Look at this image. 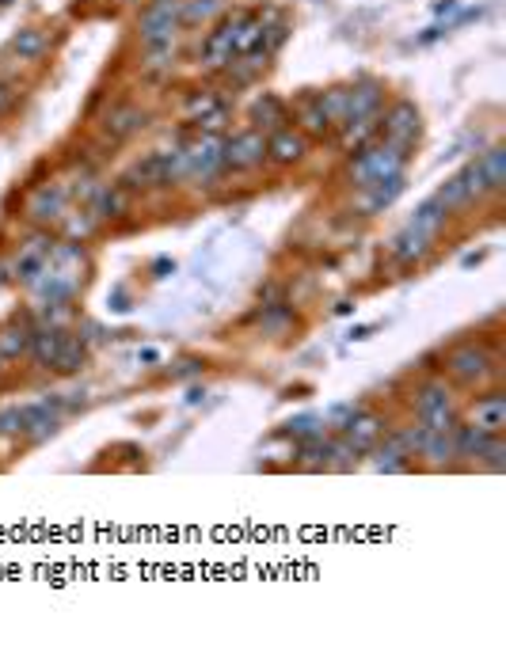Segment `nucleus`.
I'll list each match as a JSON object with an SVG mask.
<instances>
[{
	"instance_id": "21",
	"label": "nucleus",
	"mask_w": 506,
	"mask_h": 665,
	"mask_svg": "<svg viewBox=\"0 0 506 665\" xmlns=\"http://www.w3.org/2000/svg\"><path fill=\"white\" fill-rule=\"evenodd\" d=\"M385 103V84L381 80H358L351 88V103H347V122L351 118H366V115H377Z\"/></svg>"
},
{
	"instance_id": "14",
	"label": "nucleus",
	"mask_w": 506,
	"mask_h": 665,
	"mask_svg": "<svg viewBox=\"0 0 506 665\" xmlns=\"http://www.w3.org/2000/svg\"><path fill=\"white\" fill-rule=\"evenodd\" d=\"M305 153H309V137H305L301 129L282 126L267 137V160L278 164V168H294V164L305 160Z\"/></svg>"
},
{
	"instance_id": "37",
	"label": "nucleus",
	"mask_w": 506,
	"mask_h": 665,
	"mask_svg": "<svg viewBox=\"0 0 506 665\" xmlns=\"http://www.w3.org/2000/svg\"><path fill=\"white\" fill-rule=\"evenodd\" d=\"M263 46V20L259 15H244V23H240V31H237V42H232V53H251V50H259Z\"/></svg>"
},
{
	"instance_id": "11",
	"label": "nucleus",
	"mask_w": 506,
	"mask_h": 665,
	"mask_svg": "<svg viewBox=\"0 0 506 665\" xmlns=\"http://www.w3.org/2000/svg\"><path fill=\"white\" fill-rule=\"evenodd\" d=\"M385 434H389V422L377 415V411H366V407H361V411L347 422V430H342L339 437L347 441V445H351L358 456H366V453H373V445H381Z\"/></svg>"
},
{
	"instance_id": "30",
	"label": "nucleus",
	"mask_w": 506,
	"mask_h": 665,
	"mask_svg": "<svg viewBox=\"0 0 506 665\" xmlns=\"http://www.w3.org/2000/svg\"><path fill=\"white\" fill-rule=\"evenodd\" d=\"M492 437H495V434H483L480 426H473V422H464V418H461L457 426H454V449H457V456H461V460H476Z\"/></svg>"
},
{
	"instance_id": "42",
	"label": "nucleus",
	"mask_w": 506,
	"mask_h": 665,
	"mask_svg": "<svg viewBox=\"0 0 506 665\" xmlns=\"http://www.w3.org/2000/svg\"><path fill=\"white\" fill-rule=\"evenodd\" d=\"M282 434L305 441V437H313V434H323V418H316V415H301V418H294V422H286V430H282Z\"/></svg>"
},
{
	"instance_id": "24",
	"label": "nucleus",
	"mask_w": 506,
	"mask_h": 665,
	"mask_svg": "<svg viewBox=\"0 0 506 665\" xmlns=\"http://www.w3.org/2000/svg\"><path fill=\"white\" fill-rule=\"evenodd\" d=\"M256 323H259L263 335H270V339H286L289 331L297 327V316H294V308H289L286 301H282V304H259Z\"/></svg>"
},
{
	"instance_id": "7",
	"label": "nucleus",
	"mask_w": 506,
	"mask_h": 665,
	"mask_svg": "<svg viewBox=\"0 0 506 665\" xmlns=\"http://www.w3.org/2000/svg\"><path fill=\"white\" fill-rule=\"evenodd\" d=\"M381 134H385V141L400 145V149H411V145L419 141V134H423L419 107H415L411 99H396L389 107V115H381Z\"/></svg>"
},
{
	"instance_id": "18",
	"label": "nucleus",
	"mask_w": 506,
	"mask_h": 665,
	"mask_svg": "<svg viewBox=\"0 0 506 665\" xmlns=\"http://www.w3.org/2000/svg\"><path fill=\"white\" fill-rule=\"evenodd\" d=\"M415 456H423L430 468H449L457 460V449H454V430H423V441Z\"/></svg>"
},
{
	"instance_id": "45",
	"label": "nucleus",
	"mask_w": 506,
	"mask_h": 665,
	"mask_svg": "<svg viewBox=\"0 0 506 665\" xmlns=\"http://www.w3.org/2000/svg\"><path fill=\"white\" fill-rule=\"evenodd\" d=\"M461 179H464L468 194H473V201H476V198H487V183H483V172H480V164H476V160H473V164H464Z\"/></svg>"
},
{
	"instance_id": "40",
	"label": "nucleus",
	"mask_w": 506,
	"mask_h": 665,
	"mask_svg": "<svg viewBox=\"0 0 506 665\" xmlns=\"http://www.w3.org/2000/svg\"><path fill=\"white\" fill-rule=\"evenodd\" d=\"M225 8V0H183V23H206Z\"/></svg>"
},
{
	"instance_id": "2",
	"label": "nucleus",
	"mask_w": 506,
	"mask_h": 665,
	"mask_svg": "<svg viewBox=\"0 0 506 665\" xmlns=\"http://www.w3.org/2000/svg\"><path fill=\"white\" fill-rule=\"evenodd\" d=\"M411 407H415V418H419L426 430H454L461 422V411H457L454 392H449L445 380L419 384L415 396H411Z\"/></svg>"
},
{
	"instance_id": "46",
	"label": "nucleus",
	"mask_w": 506,
	"mask_h": 665,
	"mask_svg": "<svg viewBox=\"0 0 506 665\" xmlns=\"http://www.w3.org/2000/svg\"><path fill=\"white\" fill-rule=\"evenodd\" d=\"M202 365H206L202 358H179L175 365L164 369V373H168L172 380H187V377H198V373H202Z\"/></svg>"
},
{
	"instance_id": "4",
	"label": "nucleus",
	"mask_w": 506,
	"mask_h": 665,
	"mask_svg": "<svg viewBox=\"0 0 506 665\" xmlns=\"http://www.w3.org/2000/svg\"><path fill=\"white\" fill-rule=\"evenodd\" d=\"M221 149H225V141L217 137V134H198V137H191L187 145H179V160H183V179L202 183V179H213L217 172H225Z\"/></svg>"
},
{
	"instance_id": "36",
	"label": "nucleus",
	"mask_w": 506,
	"mask_h": 665,
	"mask_svg": "<svg viewBox=\"0 0 506 665\" xmlns=\"http://www.w3.org/2000/svg\"><path fill=\"white\" fill-rule=\"evenodd\" d=\"M445 217H449V213H445V210L438 206V201H434V198H426V201H423V206H419V210H415V217H411V225H415V229H423L426 236H434V239H438V232L445 229Z\"/></svg>"
},
{
	"instance_id": "32",
	"label": "nucleus",
	"mask_w": 506,
	"mask_h": 665,
	"mask_svg": "<svg viewBox=\"0 0 506 665\" xmlns=\"http://www.w3.org/2000/svg\"><path fill=\"white\" fill-rule=\"evenodd\" d=\"M130 213V191L126 187H103L96 198V217L99 220H118Z\"/></svg>"
},
{
	"instance_id": "52",
	"label": "nucleus",
	"mask_w": 506,
	"mask_h": 665,
	"mask_svg": "<svg viewBox=\"0 0 506 665\" xmlns=\"http://www.w3.org/2000/svg\"><path fill=\"white\" fill-rule=\"evenodd\" d=\"M351 339H370V327H351Z\"/></svg>"
},
{
	"instance_id": "9",
	"label": "nucleus",
	"mask_w": 506,
	"mask_h": 665,
	"mask_svg": "<svg viewBox=\"0 0 506 665\" xmlns=\"http://www.w3.org/2000/svg\"><path fill=\"white\" fill-rule=\"evenodd\" d=\"M225 168L232 172H251L259 168V164L267 160V134H259V129H244V134H232L225 141Z\"/></svg>"
},
{
	"instance_id": "57",
	"label": "nucleus",
	"mask_w": 506,
	"mask_h": 665,
	"mask_svg": "<svg viewBox=\"0 0 506 665\" xmlns=\"http://www.w3.org/2000/svg\"><path fill=\"white\" fill-rule=\"evenodd\" d=\"M92 5H96V0H92Z\"/></svg>"
},
{
	"instance_id": "23",
	"label": "nucleus",
	"mask_w": 506,
	"mask_h": 665,
	"mask_svg": "<svg viewBox=\"0 0 506 665\" xmlns=\"http://www.w3.org/2000/svg\"><path fill=\"white\" fill-rule=\"evenodd\" d=\"M381 115H385V110H377V115H366V118H351V122H342V126H339V141H342V149L354 153V149H361V145H370L377 134H381Z\"/></svg>"
},
{
	"instance_id": "20",
	"label": "nucleus",
	"mask_w": 506,
	"mask_h": 665,
	"mask_svg": "<svg viewBox=\"0 0 506 665\" xmlns=\"http://www.w3.org/2000/svg\"><path fill=\"white\" fill-rule=\"evenodd\" d=\"M61 342H65V331H61V327H50V323H46V327H34V331H31L27 354L34 358V365H39V369H53Z\"/></svg>"
},
{
	"instance_id": "53",
	"label": "nucleus",
	"mask_w": 506,
	"mask_h": 665,
	"mask_svg": "<svg viewBox=\"0 0 506 665\" xmlns=\"http://www.w3.org/2000/svg\"><path fill=\"white\" fill-rule=\"evenodd\" d=\"M202 396H206V388H191V396H187V403H198V399H202Z\"/></svg>"
},
{
	"instance_id": "27",
	"label": "nucleus",
	"mask_w": 506,
	"mask_h": 665,
	"mask_svg": "<svg viewBox=\"0 0 506 665\" xmlns=\"http://www.w3.org/2000/svg\"><path fill=\"white\" fill-rule=\"evenodd\" d=\"M373 468H377V472H385V475L411 472V453H408L396 437H389V434H385V445H373Z\"/></svg>"
},
{
	"instance_id": "38",
	"label": "nucleus",
	"mask_w": 506,
	"mask_h": 665,
	"mask_svg": "<svg viewBox=\"0 0 506 665\" xmlns=\"http://www.w3.org/2000/svg\"><path fill=\"white\" fill-rule=\"evenodd\" d=\"M172 65H175V42H172V46H149V50H145L141 72H149V77H160V72H168Z\"/></svg>"
},
{
	"instance_id": "33",
	"label": "nucleus",
	"mask_w": 506,
	"mask_h": 665,
	"mask_svg": "<svg viewBox=\"0 0 506 665\" xmlns=\"http://www.w3.org/2000/svg\"><path fill=\"white\" fill-rule=\"evenodd\" d=\"M58 225H61V232L72 239V244H84V239L96 232L99 217H96V210H77V213H72V210H65V217L58 220Z\"/></svg>"
},
{
	"instance_id": "3",
	"label": "nucleus",
	"mask_w": 506,
	"mask_h": 665,
	"mask_svg": "<svg viewBox=\"0 0 506 665\" xmlns=\"http://www.w3.org/2000/svg\"><path fill=\"white\" fill-rule=\"evenodd\" d=\"M183 27V0H149L137 15V39L141 46H172Z\"/></svg>"
},
{
	"instance_id": "29",
	"label": "nucleus",
	"mask_w": 506,
	"mask_h": 665,
	"mask_svg": "<svg viewBox=\"0 0 506 665\" xmlns=\"http://www.w3.org/2000/svg\"><path fill=\"white\" fill-rule=\"evenodd\" d=\"M480 172H483V183H487V194H499L506 187V149L502 145H492L487 153L476 156Z\"/></svg>"
},
{
	"instance_id": "51",
	"label": "nucleus",
	"mask_w": 506,
	"mask_h": 665,
	"mask_svg": "<svg viewBox=\"0 0 506 665\" xmlns=\"http://www.w3.org/2000/svg\"><path fill=\"white\" fill-rule=\"evenodd\" d=\"M153 270H156V278H168V270L175 274V263H172V258H156Z\"/></svg>"
},
{
	"instance_id": "15",
	"label": "nucleus",
	"mask_w": 506,
	"mask_h": 665,
	"mask_svg": "<svg viewBox=\"0 0 506 665\" xmlns=\"http://www.w3.org/2000/svg\"><path fill=\"white\" fill-rule=\"evenodd\" d=\"M404 187H408L404 175H389V179H377V183H370V187H361V191H358V210H361V217L385 213L392 201L404 194Z\"/></svg>"
},
{
	"instance_id": "34",
	"label": "nucleus",
	"mask_w": 506,
	"mask_h": 665,
	"mask_svg": "<svg viewBox=\"0 0 506 665\" xmlns=\"http://www.w3.org/2000/svg\"><path fill=\"white\" fill-rule=\"evenodd\" d=\"M434 201H438V206H442L445 213H454V210H461V206H468V201H473V194H468L461 172H457L454 179H445V183H442L438 194H434Z\"/></svg>"
},
{
	"instance_id": "31",
	"label": "nucleus",
	"mask_w": 506,
	"mask_h": 665,
	"mask_svg": "<svg viewBox=\"0 0 506 665\" xmlns=\"http://www.w3.org/2000/svg\"><path fill=\"white\" fill-rule=\"evenodd\" d=\"M84 361H88V346H84L80 339H69V335H65V342H61V350H58V361H53L50 373L77 377L80 369H84Z\"/></svg>"
},
{
	"instance_id": "10",
	"label": "nucleus",
	"mask_w": 506,
	"mask_h": 665,
	"mask_svg": "<svg viewBox=\"0 0 506 665\" xmlns=\"http://www.w3.org/2000/svg\"><path fill=\"white\" fill-rule=\"evenodd\" d=\"M244 15L248 12H232L206 34V42H202V65L206 69H225L232 58H237V53H232V42H237V31L244 23Z\"/></svg>"
},
{
	"instance_id": "22",
	"label": "nucleus",
	"mask_w": 506,
	"mask_h": 665,
	"mask_svg": "<svg viewBox=\"0 0 506 665\" xmlns=\"http://www.w3.org/2000/svg\"><path fill=\"white\" fill-rule=\"evenodd\" d=\"M297 129L305 137H313V141H323V137L335 134V126L328 122V115H323V107H320L316 96H305L297 103Z\"/></svg>"
},
{
	"instance_id": "35",
	"label": "nucleus",
	"mask_w": 506,
	"mask_h": 665,
	"mask_svg": "<svg viewBox=\"0 0 506 665\" xmlns=\"http://www.w3.org/2000/svg\"><path fill=\"white\" fill-rule=\"evenodd\" d=\"M320 107H323V115H328V122L339 129L342 122H347V103H351V88H328V91H320Z\"/></svg>"
},
{
	"instance_id": "43",
	"label": "nucleus",
	"mask_w": 506,
	"mask_h": 665,
	"mask_svg": "<svg viewBox=\"0 0 506 665\" xmlns=\"http://www.w3.org/2000/svg\"><path fill=\"white\" fill-rule=\"evenodd\" d=\"M0 437H23V407H0Z\"/></svg>"
},
{
	"instance_id": "19",
	"label": "nucleus",
	"mask_w": 506,
	"mask_h": 665,
	"mask_svg": "<svg viewBox=\"0 0 506 665\" xmlns=\"http://www.w3.org/2000/svg\"><path fill=\"white\" fill-rule=\"evenodd\" d=\"M286 122H289V110L278 96H270V91H263V96L251 103V129H259V134H275Z\"/></svg>"
},
{
	"instance_id": "13",
	"label": "nucleus",
	"mask_w": 506,
	"mask_h": 665,
	"mask_svg": "<svg viewBox=\"0 0 506 665\" xmlns=\"http://www.w3.org/2000/svg\"><path fill=\"white\" fill-rule=\"evenodd\" d=\"M464 422H473V426H480L483 434H502L506 430V396L499 392V388L495 392L476 396L473 403H468Z\"/></svg>"
},
{
	"instance_id": "6",
	"label": "nucleus",
	"mask_w": 506,
	"mask_h": 665,
	"mask_svg": "<svg viewBox=\"0 0 506 665\" xmlns=\"http://www.w3.org/2000/svg\"><path fill=\"white\" fill-rule=\"evenodd\" d=\"M65 210H69V191L61 187V183H42V187H34L23 201V217L34 220V225H42V229L58 225V220L65 217Z\"/></svg>"
},
{
	"instance_id": "48",
	"label": "nucleus",
	"mask_w": 506,
	"mask_h": 665,
	"mask_svg": "<svg viewBox=\"0 0 506 665\" xmlns=\"http://www.w3.org/2000/svg\"><path fill=\"white\" fill-rule=\"evenodd\" d=\"M259 301H263V304H282V289H278V286H263V289H259Z\"/></svg>"
},
{
	"instance_id": "1",
	"label": "nucleus",
	"mask_w": 506,
	"mask_h": 665,
	"mask_svg": "<svg viewBox=\"0 0 506 665\" xmlns=\"http://www.w3.org/2000/svg\"><path fill=\"white\" fill-rule=\"evenodd\" d=\"M404 164H408V149H400V145L392 141H370L361 145V149H354L351 156V183L361 191L370 187V183L377 179H389V175H404Z\"/></svg>"
},
{
	"instance_id": "8",
	"label": "nucleus",
	"mask_w": 506,
	"mask_h": 665,
	"mask_svg": "<svg viewBox=\"0 0 506 665\" xmlns=\"http://www.w3.org/2000/svg\"><path fill=\"white\" fill-rule=\"evenodd\" d=\"M61 411H65V399L61 396L27 403V407H23V437L31 441V445H42V441H50L53 434H58Z\"/></svg>"
},
{
	"instance_id": "49",
	"label": "nucleus",
	"mask_w": 506,
	"mask_h": 665,
	"mask_svg": "<svg viewBox=\"0 0 506 665\" xmlns=\"http://www.w3.org/2000/svg\"><path fill=\"white\" fill-rule=\"evenodd\" d=\"M137 361H141V365H160V350H156V346L137 350Z\"/></svg>"
},
{
	"instance_id": "55",
	"label": "nucleus",
	"mask_w": 506,
	"mask_h": 665,
	"mask_svg": "<svg viewBox=\"0 0 506 665\" xmlns=\"http://www.w3.org/2000/svg\"><path fill=\"white\" fill-rule=\"evenodd\" d=\"M0 270H5V267H0ZM0 282H5V278H0Z\"/></svg>"
},
{
	"instance_id": "28",
	"label": "nucleus",
	"mask_w": 506,
	"mask_h": 665,
	"mask_svg": "<svg viewBox=\"0 0 506 665\" xmlns=\"http://www.w3.org/2000/svg\"><path fill=\"white\" fill-rule=\"evenodd\" d=\"M137 129H145V110L141 107H118L103 122V134L111 141H126L130 134H137Z\"/></svg>"
},
{
	"instance_id": "12",
	"label": "nucleus",
	"mask_w": 506,
	"mask_h": 665,
	"mask_svg": "<svg viewBox=\"0 0 506 665\" xmlns=\"http://www.w3.org/2000/svg\"><path fill=\"white\" fill-rule=\"evenodd\" d=\"M50 248H53V236L50 232H34L31 239H23L20 255H15V263H12V278L20 282V286H31L42 274L46 258H50Z\"/></svg>"
},
{
	"instance_id": "5",
	"label": "nucleus",
	"mask_w": 506,
	"mask_h": 665,
	"mask_svg": "<svg viewBox=\"0 0 506 665\" xmlns=\"http://www.w3.org/2000/svg\"><path fill=\"white\" fill-rule=\"evenodd\" d=\"M445 373L457 384H483L492 377V354L476 342H461L445 354Z\"/></svg>"
},
{
	"instance_id": "56",
	"label": "nucleus",
	"mask_w": 506,
	"mask_h": 665,
	"mask_svg": "<svg viewBox=\"0 0 506 665\" xmlns=\"http://www.w3.org/2000/svg\"><path fill=\"white\" fill-rule=\"evenodd\" d=\"M126 5H130V0H126Z\"/></svg>"
},
{
	"instance_id": "25",
	"label": "nucleus",
	"mask_w": 506,
	"mask_h": 665,
	"mask_svg": "<svg viewBox=\"0 0 506 665\" xmlns=\"http://www.w3.org/2000/svg\"><path fill=\"white\" fill-rule=\"evenodd\" d=\"M46 50H50V34H46L42 27H23V31H15L12 42H8V53H15L20 61H42Z\"/></svg>"
},
{
	"instance_id": "17",
	"label": "nucleus",
	"mask_w": 506,
	"mask_h": 665,
	"mask_svg": "<svg viewBox=\"0 0 506 665\" xmlns=\"http://www.w3.org/2000/svg\"><path fill=\"white\" fill-rule=\"evenodd\" d=\"M332 445H335V437L328 430L297 441V468H305V472H332Z\"/></svg>"
},
{
	"instance_id": "44",
	"label": "nucleus",
	"mask_w": 506,
	"mask_h": 665,
	"mask_svg": "<svg viewBox=\"0 0 506 665\" xmlns=\"http://www.w3.org/2000/svg\"><path fill=\"white\" fill-rule=\"evenodd\" d=\"M358 411H361L358 403H339V407H332L328 415H323V426H332L335 434H342V430H347V422H351Z\"/></svg>"
},
{
	"instance_id": "50",
	"label": "nucleus",
	"mask_w": 506,
	"mask_h": 665,
	"mask_svg": "<svg viewBox=\"0 0 506 665\" xmlns=\"http://www.w3.org/2000/svg\"><path fill=\"white\" fill-rule=\"evenodd\" d=\"M111 308H115V312H130L134 304H130V297H126L122 289H115V297H111Z\"/></svg>"
},
{
	"instance_id": "39",
	"label": "nucleus",
	"mask_w": 506,
	"mask_h": 665,
	"mask_svg": "<svg viewBox=\"0 0 506 665\" xmlns=\"http://www.w3.org/2000/svg\"><path fill=\"white\" fill-rule=\"evenodd\" d=\"M217 110H225V103L213 96V91H194V96L187 99V118L191 122H202L210 115H217Z\"/></svg>"
},
{
	"instance_id": "47",
	"label": "nucleus",
	"mask_w": 506,
	"mask_h": 665,
	"mask_svg": "<svg viewBox=\"0 0 506 665\" xmlns=\"http://www.w3.org/2000/svg\"><path fill=\"white\" fill-rule=\"evenodd\" d=\"M15 96H20V88L8 84V80H0V115H5V110L15 103Z\"/></svg>"
},
{
	"instance_id": "54",
	"label": "nucleus",
	"mask_w": 506,
	"mask_h": 665,
	"mask_svg": "<svg viewBox=\"0 0 506 665\" xmlns=\"http://www.w3.org/2000/svg\"><path fill=\"white\" fill-rule=\"evenodd\" d=\"M0 369H5V358H0Z\"/></svg>"
},
{
	"instance_id": "16",
	"label": "nucleus",
	"mask_w": 506,
	"mask_h": 665,
	"mask_svg": "<svg viewBox=\"0 0 506 665\" xmlns=\"http://www.w3.org/2000/svg\"><path fill=\"white\" fill-rule=\"evenodd\" d=\"M430 248H434V236H426L423 229H415L411 220H408V225L392 236V248L389 251H392V258L400 267H415V263H423V258L430 255Z\"/></svg>"
},
{
	"instance_id": "26",
	"label": "nucleus",
	"mask_w": 506,
	"mask_h": 665,
	"mask_svg": "<svg viewBox=\"0 0 506 665\" xmlns=\"http://www.w3.org/2000/svg\"><path fill=\"white\" fill-rule=\"evenodd\" d=\"M31 331L34 327H27V320H8V323H0V358L5 361H20L23 354H27V346H31Z\"/></svg>"
},
{
	"instance_id": "41",
	"label": "nucleus",
	"mask_w": 506,
	"mask_h": 665,
	"mask_svg": "<svg viewBox=\"0 0 506 665\" xmlns=\"http://www.w3.org/2000/svg\"><path fill=\"white\" fill-rule=\"evenodd\" d=\"M476 464L487 468V472H502L506 468V445H502V434H495L492 441L483 445V453L476 456Z\"/></svg>"
}]
</instances>
